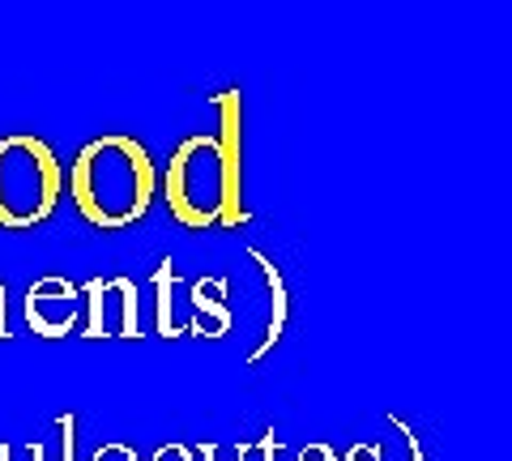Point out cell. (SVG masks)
<instances>
[{
  "label": "cell",
  "instance_id": "obj_7",
  "mask_svg": "<svg viewBox=\"0 0 512 461\" xmlns=\"http://www.w3.org/2000/svg\"><path fill=\"white\" fill-rule=\"evenodd\" d=\"M188 304H192L188 333H197V338H222L231 329L227 278H197L188 286Z\"/></svg>",
  "mask_w": 512,
  "mask_h": 461
},
{
  "label": "cell",
  "instance_id": "obj_10",
  "mask_svg": "<svg viewBox=\"0 0 512 461\" xmlns=\"http://www.w3.org/2000/svg\"><path fill=\"white\" fill-rule=\"evenodd\" d=\"M252 453V444H218V440H210V444H197V457L201 461H244Z\"/></svg>",
  "mask_w": 512,
  "mask_h": 461
},
{
  "label": "cell",
  "instance_id": "obj_16",
  "mask_svg": "<svg viewBox=\"0 0 512 461\" xmlns=\"http://www.w3.org/2000/svg\"><path fill=\"white\" fill-rule=\"evenodd\" d=\"M295 461H338V453H333L329 444H320V440H316V444H308V449H299Z\"/></svg>",
  "mask_w": 512,
  "mask_h": 461
},
{
  "label": "cell",
  "instance_id": "obj_15",
  "mask_svg": "<svg viewBox=\"0 0 512 461\" xmlns=\"http://www.w3.org/2000/svg\"><path fill=\"white\" fill-rule=\"evenodd\" d=\"M252 453H261L265 461H278V457H282V440L274 436V427H269V432H265L261 440H256V444H252Z\"/></svg>",
  "mask_w": 512,
  "mask_h": 461
},
{
  "label": "cell",
  "instance_id": "obj_14",
  "mask_svg": "<svg viewBox=\"0 0 512 461\" xmlns=\"http://www.w3.org/2000/svg\"><path fill=\"white\" fill-rule=\"evenodd\" d=\"M150 461H197V449H188V444H158Z\"/></svg>",
  "mask_w": 512,
  "mask_h": 461
},
{
  "label": "cell",
  "instance_id": "obj_5",
  "mask_svg": "<svg viewBox=\"0 0 512 461\" xmlns=\"http://www.w3.org/2000/svg\"><path fill=\"white\" fill-rule=\"evenodd\" d=\"M22 312H26V325L39 338H69L77 321H82V286L60 274H47L39 282H30Z\"/></svg>",
  "mask_w": 512,
  "mask_h": 461
},
{
  "label": "cell",
  "instance_id": "obj_9",
  "mask_svg": "<svg viewBox=\"0 0 512 461\" xmlns=\"http://www.w3.org/2000/svg\"><path fill=\"white\" fill-rule=\"evenodd\" d=\"M43 444V461H73V449H77V415L64 410V415L52 419V436L39 440Z\"/></svg>",
  "mask_w": 512,
  "mask_h": 461
},
{
  "label": "cell",
  "instance_id": "obj_4",
  "mask_svg": "<svg viewBox=\"0 0 512 461\" xmlns=\"http://www.w3.org/2000/svg\"><path fill=\"white\" fill-rule=\"evenodd\" d=\"M82 338H146L141 333V291L133 278H90L82 282Z\"/></svg>",
  "mask_w": 512,
  "mask_h": 461
},
{
  "label": "cell",
  "instance_id": "obj_1",
  "mask_svg": "<svg viewBox=\"0 0 512 461\" xmlns=\"http://www.w3.org/2000/svg\"><path fill=\"white\" fill-rule=\"evenodd\" d=\"M214 107L218 133L184 137L163 176L167 210L188 231H239L252 218L244 205V94L222 90L214 94Z\"/></svg>",
  "mask_w": 512,
  "mask_h": 461
},
{
  "label": "cell",
  "instance_id": "obj_3",
  "mask_svg": "<svg viewBox=\"0 0 512 461\" xmlns=\"http://www.w3.org/2000/svg\"><path fill=\"white\" fill-rule=\"evenodd\" d=\"M64 163L35 133L0 137V231H30L56 214Z\"/></svg>",
  "mask_w": 512,
  "mask_h": 461
},
{
  "label": "cell",
  "instance_id": "obj_8",
  "mask_svg": "<svg viewBox=\"0 0 512 461\" xmlns=\"http://www.w3.org/2000/svg\"><path fill=\"white\" fill-rule=\"evenodd\" d=\"M175 282H180V274H175V261L167 257L163 265L154 269V325L158 333L171 342V338H184V325L175 321Z\"/></svg>",
  "mask_w": 512,
  "mask_h": 461
},
{
  "label": "cell",
  "instance_id": "obj_11",
  "mask_svg": "<svg viewBox=\"0 0 512 461\" xmlns=\"http://www.w3.org/2000/svg\"><path fill=\"white\" fill-rule=\"evenodd\" d=\"M0 461H43V444H9L0 440Z\"/></svg>",
  "mask_w": 512,
  "mask_h": 461
},
{
  "label": "cell",
  "instance_id": "obj_2",
  "mask_svg": "<svg viewBox=\"0 0 512 461\" xmlns=\"http://www.w3.org/2000/svg\"><path fill=\"white\" fill-rule=\"evenodd\" d=\"M69 197L90 227L124 231L150 214L158 197V167L128 133H103L77 150L69 167Z\"/></svg>",
  "mask_w": 512,
  "mask_h": 461
},
{
  "label": "cell",
  "instance_id": "obj_12",
  "mask_svg": "<svg viewBox=\"0 0 512 461\" xmlns=\"http://www.w3.org/2000/svg\"><path fill=\"white\" fill-rule=\"evenodd\" d=\"M389 423H393L397 432L406 436V453H410V461H427V453H423V440L414 436V427H410V423H406L402 415H393V410H389Z\"/></svg>",
  "mask_w": 512,
  "mask_h": 461
},
{
  "label": "cell",
  "instance_id": "obj_17",
  "mask_svg": "<svg viewBox=\"0 0 512 461\" xmlns=\"http://www.w3.org/2000/svg\"><path fill=\"white\" fill-rule=\"evenodd\" d=\"M5 299H9V291H5V282H0V342L13 338V333H9V304H5Z\"/></svg>",
  "mask_w": 512,
  "mask_h": 461
},
{
  "label": "cell",
  "instance_id": "obj_6",
  "mask_svg": "<svg viewBox=\"0 0 512 461\" xmlns=\"http://www.w3.org/2000/svg\"><path fill=\"white\" fill-rule=\"evenodd\" d=\"M248 257L256 261V269H261V278L269 286V325H265V338L256 342V351L248 355V363L256 368L274 346L282 342V333H286V321H291V295H286V278H282V269L274 265V257H265L261 248H248Z\"/></svg>",
  "mask_w": 512,
  "mask_h": 461
},
{
  "label": "cell",
  "instance_id": "obj_13",
  "mask_svg": "<svg viewBox=\"0 0 512 461\" xmlns=\"http://www.w3.org/2000/svg\"><path fill=\"white\" fill-rule=\"evenodd\" d=\"M90 461H141V457H137V449H128V444L107 440L103 449H94V457H90Z\"/></svg>",
  "mask_w": 512,
  "mask_h": 461
}]
</instances>
